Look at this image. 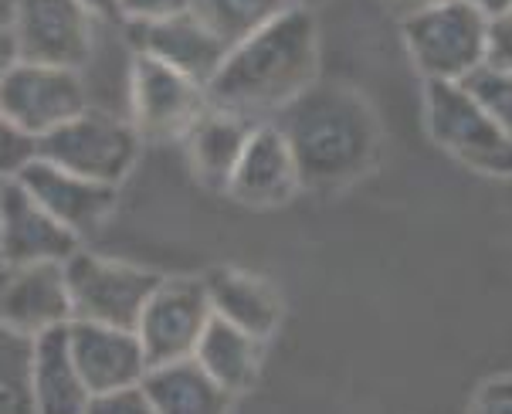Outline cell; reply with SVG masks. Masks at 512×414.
Instances as JSON below:
<instances>
[{
	"label": "cell",
	"instance_id": "25",
	"mask_svg": "<svg viewBox=\"0 0 512 414\" xmlns=\"http://www.w3.org/2000/svg\"><path fill=\"white\" fill-rule=\"evenodd\" d=\"M31 160H38V140H31V136L0 109V180H17Z\"/></svg>",
	"mask_w": 512,
	"mask_h": 414
},
{
	"label": "cell",
	"instance_id": "4",
	"mask_svg": "<svg viewBox=\"0 0 512 414\" xmlns=\"http://www.w3.org/2000/svg\"><path fill=\"white\" fill-rule=\"evenodd\" d=\"M143 150V136L123 112L89 106L38 140V157L85 180H99L109 187H123L133 174Z\"/></svg>",
	"mask_w": 512,
	"mask_h": 414
},
{
	"label": "cell",
	"instance_id": "12",
	"mask_svg": "<svg viewBox=\"0 0 512 414\" xmlns=\"http://www.w3.org/2000/svg\"><path fill=\"white\" fill-rule=\"evenodd\" d=\"M82 238L41 207L17 180L0 184V262H68Z\"/></svg>",
	"mask_w": 512,
	"mask_h": 414
},
{
	"label": "cell",
	"instance_id": "18",
	"mask_svg": "<svg viewBox=\"0 0 512 414\" xmlns=\"http://www.w3.org/2000/svg\"><path fill=\"white\" fill-rule=\"evenodd\" d=\"M255 126L258 123L238 116V112L218 109L207 102V109L190 123L184 140H180L194 177L201 180L204 187H211V191H224L231 180L234 163L245 153V143Z\"/></svg>",
	"mask_w": 512,
	"mask_h": 414
},
{
	"label": "cell",
	"instance_id": "11",
	"mask_svg": "<svg viewBox=\"0 0 512 414\" xmlns=\"http://www.w3.org/2000/svg\"><path fill=\"white\" fill-rule=\"evenodd\" d=\"M68 323H72V306H68L62 262H0V326L4 330L34 340Z\"/></svg>",
	"mask_w": 512,
	"mask_h": 414
},
{
	"label": "cell",
	"instance_id": "5",
	"mask_svg": "<svg viewBox=\"0 0 512 414\" xmlns=\"http://www.w3.org/2000/svg\"><path fill=\"white\" fill-rule=\"evenodd\" d=\"M424 119L448 157L479 174L512 180V140L462 82H424Z\"/></svg>",
	"mask_w": 512,
	"mask_h": 414
},
{
	"label": "cell",
	"instance_id": "36",
	"mask_svg": "<svg viewBox=\"0 0 512 414\" xmlns=\"http://www.w3.org/2000/svg\"><path fill=\"white\" fill-rule=\"evenodd\" d=\"M0 184H4V180H0Z\"/></svg>",
	"mask_w": 512,
	"mask_h": 414
},
{
	"label": "cell",
	"instance_id": "35",
	"mask_svg": "<svg viewBox=\"0 0 512 414\" xmlns=\"http://www.w3.org/2000/svg\"><path fill=\"white\" fill-rule=\"evenodd\" d=\"M295 4H299V7H309V4H316V0H295Z\"/></svg>",
	"mask_w": 512,
	"mask_h": 414
},
{
	"label": "cell",
	"instance_id": "23",
	"mask_svg": "<svg viewBox=\"0 0 512 414\" xmlns=\"http://www.w3.org/2000/svg\"><path fill=\"white\" fill-rule=\"evenodd\" d=\"M31 350L34 340L0 326V414H34Z\"/></svg>",
	"mask_w": 512,
	"mask_h": 414
},
{
	"label": "cell",
	"instance_id": "31",
	"mask_svg": "<svg viewBox=\"0 0 512 414\" xmlns=\"http://www.w3.org/2000/svg\"><path fill=\"white\" fill-rule=\"evenodd\" d=\"M89 11L99 17L102 24H119V14H116V0H82ZM123 28V24H119Z\"/></svg>",
	"mask_w": 512,
	"mask_h": 414
},
{
	"label": "cell",
	"instance_id": "8",
	"mask_svg": "<svg viewBox=\"0 0 512 414\" xmlns=\"http://www.w3.org/2000/svg\"><path fill=\"white\" fill-rule=\"evenodd\" d=\"M11 28L24 62L85 72L95 58L102 21L82 0H17Z\"/></svg>",
	"mask_w": 512,
	"mask_h": 414
},
{
	"label": "cell",
	"instance_id": "6",
	"mask_svg": "<svg viewBox=\"0 0 512 414\" xmlns=\"http://www.w3.org/2000/svg\"><path fill=\"white\" fill-rule=\"evenodd\" d=\"M160 279V272H150L136 262H123V258L95 255L78 248L65 262L72 319L136 330V319H140L153 289L160 286Z\"/></svg>",
	"mask_w": 512,
	"mask_h": 414
},
{
	"label": "cell",
	"instance_id": "9",
	"mask_svg": "<svg viewBox=\"0 0 512 414\" xmlns=\"http://www.w3.org/2000/svg\"><path fill=\"white\" fill-rule=\"evenodd\" d=\"M211 316L204 275H163L136 319V336L150 367L194 357Z\"/></svg>",
	"mask_w": 512,
	"mask_h": 414
},
{
	"label": "cell",
	"instance_id": "7",
	"mask_svg": "<svg viewBox=\"0 0 512 414\" xmlns=\"http://www.w3.org/2000/svg\"><path fill=\"white\" fill-rule=\"evenodd\" d=\"M207 109V89L177 68L150 55H129L126 68V119L153 143L184 140L197 116Z\"/></svg>",
	"mask_w": 512,
	"mask_h": 414
},
{
	"label": "cell",
	"instance_id": "29",
	"mask_svg": "<svg viewBox=\"0 0 512 414\" xmlns=\"http://www.w3.org/2000/svg\"><path fill=\"white\" fill-rule=\"evenodd\" d=\"M485 65L512 72V4L502 14L489 17V62Z\"/></svg>",
	"mask_w": 512,
	"mask_h": 414
},
{
	"label": "cell",
	"instance_id": "24",
	"mask_svg": "<svg viewBox=\"0 0 512 414\" xmlns=\"http://www.w3.org/2000/svg\"><path fill=\"white\" fill-rule=\"evenodd\" d=\"M462 85L472 92L475 102L496 119V126L512 140V72L482 65L479 72L468 75Z\"/></svg>",
	"mask_w": 512,
	"mask_h": 414
},
{
	"label": "cell",
	"instance_id": "33",
	"mask_svg": "<svg viewBox=\"0 0 512 414\" xmlns=\"http://www.w3.org/2000/svg\"><path fill=\"white\" fill-rule=\"evenodd\" d=\"M465 4H472L475 11H482L485 17H496V14L506 11V7L512 4V0H465Z\"/></svg>",
	"mask_w": 512,
	"mask_h": 414
},
{
	"label": "cell",
	"instance_id": "32",
	"mask_svg": "<svg viewBox=\"0 0 512 414\" xmlns=\"http://www.w3.org/2000/svg\"><path fill=\"white\" fill-rule=\"evenodd\" d=\"M431 4H441V0H390V7L401 14V21H404V17L424 11V7H431Z\"/></svg>",
	"mask_w": 512,
	"mask_h": 414
},
{
	"label": "cell",
	"instance_id": "10",
	"mask_svg": "<svg viewBox=\"0 0 512 414\" xmlns=\"http://www.w3.org/2000/svg\"><path fill=\"white\" fill-rule=\"evenodd\" d=\"M92 106L82 72L58 65L17 62L0 79V109L14 119L31 140H45L68 119Z\"/></svg>",
	"mask_w": 512,
	"mask_h": 414
},
{
	"label": "cell",
	"instance_id": "34",
	"mask_svg": "<svg viewBox=\"0 0 512 414\" xmlns=\"http://www.w3.org/2000/svg\"><path fill=\"white\" fill-rule=\"evenodd\" d=\"M14 7H17V0H0V24L14 21Z\"/></svg>",
	"mask_w": 512,
	"mask_h": 414
},
{
	"label": "cell",
	"instance_id": "1",
	"mask_svg": "<svg viewBox=\"0 0 512 414\" xmlns=\"http://www.w3.org/2000/svg\"><path fill=\"white\" fill-rule=\"evenodd\" d=\"M319 82V31L309 7H292L234 45L207 85V102L268 123Z\"/></svg>",
	"mask_w": 512,
	"mask_h": 414
},
{
	"label": "cell",
	"instance_id": "19",
	"mask_svg": "<svg viewBox=\"0 0 512 414\" xmlns=\"http://www.w3.org/2000/svg\"><path fill=\"white\" fill-rule=\"evenodd\" d=\"M31 398L34 414H85L92 401V391L78 374L68 333L51 330L34 336L31 350Z\"/></svg>",
	"mask_w": 512,
	"mask_h": 414
},
{
	"label": "cell",
	"instance_id": "28",
	"mask_svg": "<svg viewBox=\"0 0 512 414\" xmlns=\"http://www.w3.org/2000/svg\"><path fill=\"white\" fill-rule=\"evenodd\" d=\"M468 414H512V374L485 381L475 391Z\"/></svg>",
	"mask_w": 512,
	"mask_h": 414
},
{
	"label": "cell",
	"instance_id": "22",
	"mask_svg": "<svg viewBox=\"0 0 512 414\" xmlns=\"http://www.w3.org/2000/svg\"><path fill=\"white\" fill-rule=\"evenodd\" d=\"M292 7L299 4L295 0H190V11L218 34L228 51Z\"/></svg>",
	"mask_w": 512,
	"mask_h": 414
},
{
	"label": "cell",
	"instance_id": "16",
	"mask_svg": "<svg viewBox=\"0 0 512 414\" xmlns=\"http://www.w3.org/2000/svg\"><path fill=\"white\" fill-rule=\"evenodd\" d=\"M123 38L129 51L150 55L156 62L177 68V72L190 75L194 82H201L204 89L211 85L224 55H228V45L194 11L167 17V21L156 24H133V28H123Z\"/></svg>",
	"mask_w": 512,
	"mask_h": 414
},
{
	"label": "cell",
	"instance_id": "3",
	"mask_svg": "<svg viewBox=\"0 0 512 414\" xmlns=\"http://www.w3.org/2000/svg\"><path fill=\"white\" fill-rule=\"evenodd\" d=\"M401 34L424 82H465L489 62V17L465 0H441L404 17Z\"/></svg>",
	"mask_w": 512,
	"mask_h": 414
},
{
	"label": "cell",
	"instance_id": "20",
	"mask_svg": "<svg viewBox=\"0 0 512 414\" xmlns=\"http://www.w3.org/2000/svg\"><path fill=\"white\" fill-rule=\"evenodd\" d=\"M143 391L156 414H231L234 404V394L207 377L197 360L150 367L143 377Z\"/></svg>",
	"mask_w": 512,
	"mask_h": 414
},
{
	"label": "cell",
	"instance_id": "26",
	"mask_svg": "<svg viewBox=\"0 0 512 414\" xmlns=\"http://www.w3.org/2000/svg\"><path fill=\"white\" fill-rule=\"evenodd\" d=\"M190 0H116V14L123 28H133V24H156L167 21V17L187 14Z\"/></svg>",
	"mask_w": 512,
	"mask_h": 414
},
{
	"label": "cell",
	"instance_id": "30",
	"mask_svg": "<svg viewBox=\"0 0 512 414\" xmlns=\"http://www.w3.org/2000/svg\"><path fill=\"white\" fill-rule=\"evenodd\" d=\"M17 62H21V51H17L14 28L11 24H0V79H4Z\"/></svg>",
	"mask_w": 512,
	"mask_h": 414
},
{
	"label": "cell",
	"instance_id": "21",
	"mask_svg": "<svg viewBox=\"0 0 512 414\" xmlns=\"http://www.w3.org/2000/svg\"><path fill=\"white\" fill-rule=\"evenodd\" d=\"M190 360H197L207 377H214L224 391L238 398V394L251 391L262 374V340L211 316Z\"/></svg>",
	"mask_w": 512,
	"mask_h": 414
},
{
	"label": "cell",
	"instance_id": "27",
	"mask_svg": "<svg viewBox=\"0 0 512 414\" xmlns=\"http://www.w3.org/2000/svg\"><path fill=\"white\" fill-rule=\"evenodd\" d=\"M85 414H156V411L140 384V387H123V391H109V394H92Z\"/></svg>",
	"mask_w": 512,
	"mask_h": 414
},
{
	"label": "cell",
	"instance_id": "17",
	"mask_svg": "<svg viewBox=\"0 0 512 414\" xmlns=\"http://www.w3.org/2000/svg\"><path fill=\"white\" fill-rule=\"evenodd\" d=\"M207 299H211V313L224 323L238 326L251 333L255 340H268L282 323V299L268 279L245 269H211L204 275Z\"/></svg>",
	"mask_w": 512,
	"mask_h": 414
},
{
	"label": "cell",
	"instance_id": "2",
	"mask_svg": "<svg viewBox=\"0 0 512 414\" xmlns=\"http://www.w3.org/2000/svg\"><path fill=\"white\" fill-rule=\"evenodd\" d=\"M285 136L306 191H340L367 174L380 150V126L360 92L316 82L268 119Z\"/></svg>",
	"mask_w": 512,
	"mask_h": 414
},
{
	"label": "cell",
	"instance_id": "13",
	"mask_svg": "<svg viewBox=\"0 0 512 414\" xmlns=\"http://www.w3.org/2000/svg\"><path fill=\"white\" fill-rule=\"evenodd\" d=\"M17 184L45 207L51 218H58L78 238L95 235V231L112 218L116 201H119V187L99 184V180H85L72 174V170H62L41 157L31 160L28 167L21 170Z\"/></svg>",
	"mask_w": 512,
	"mask_h": 414
},
{
	"label": "cell",
	"instance_id": "14",
	"mask_svg": "<svg viewBox=\"0 0 512 414\" xmlns=\"http://www.w3.org/2000/svg\"><path fill=\"white\" fill-rule=\"evenodd\" d=\"M65 333L78 374H82V381L92 394H109L143 384L150 360H146L136 330L72 319L65 326Z\"/></svg>",
	"mask_w": 512,
	"mask_h": 414
},
{
	"label": "cell",
	"instance_id": "15",
	"mask_svg": "<svg viewBox=\"0 0 512 414\" xmlns=\"http://www.w3.org/2000/svg\"><path fill=\"white\" fill-rule=\"evenodd\" d=\"M299 191V167H295L285 136L275 129V123H258L251 129L245 153L234 163L224 194L251 211H272L292 201Z\"/></svg>",
	"mask_w": 512,
	"mask_h": 414
}]
</instances>
